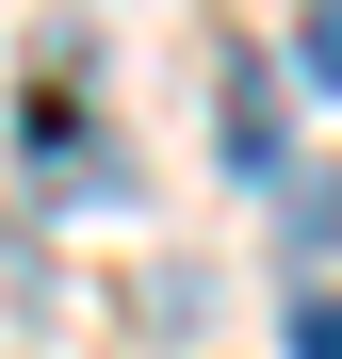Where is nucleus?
<instances>
[{
	"label": "nucleus",
	"instance_id": "nucleus-1",
	"mask_svg": "<svg viewBox=\"0 0 342 359\" xmlns=\"http://www.w3.org/2000/svg\"><path fill=\"white\" fill-rule=\"evenodd\" d=\"M228 163H245V180H277V163H294V147H277V98H261V66L228 82Z\"/></svg>",
	"mask_w": 342,
	"mask_h": 359
},
{
	"label": "nucleus",
	"instance_id": "nucleus-2",
	"mask_svg": "<svg viewBox=\"0 0 342 359\" xmlns=\"http://www.w3.org/2000/svg\"><path fill=\"white\" fill-rule=\"evenodd\" d=\"M294 359H342V311H326V278H294Z\"/></svg>",
	"mask_w": 342,
	"mask_h": 359
}]
</instances>
